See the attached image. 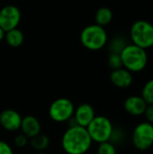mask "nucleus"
<instances>
[{
  "label": "nucleus",
  "instance_id": "b1692460",
  "mask_svg": "<svg viewBox=\"0 0 153 154\" xmlns=\"http://www.w3.org/2000/svg\"><path fill=\"white\" fill-rule=\"evenodd\" d=\"M5 32L0 27V42L5 39Z\"/></svg>",
  "mask_w": 153,
  "mask_h": 154
},
{
  "label": "nucleus",
  "instance_id": "f8f14e48",
  "mask_svg": "<svg viewBox=\"0 0 153 154\" xmlns=\"http://www.w3.org/2000/svg\"><path fill=\"white\" fill-rule=\"evenodd\" d=\"M148 104L142 97V96H131L124 101V107L127 114L133 116H142L145 112Z\"/></svg>",
  "mask_w": 153,
  "mask_h": 154
},
{
  "label": "nucleus",
  "instance_id": "6e6552de",
  "mask_svg": "<svg viewBox=\"0 0 153 154\" xmlns=\"http://www.w3.org/2000/svg\"><path fill=\"white\" fill-rule=\"evenodd\" d=\"M21 21V12L14 5H7L0 9V27L7 32L17 28Z\"/></svg>",
  "mask_w": 153,
  "mask_h": 154
},
{
  "label": "nucleus",
  "instance_id": "9d476101",
  "mask_svg": "<svg viewBox=\"0 0 153 154\" xmlns=\"http://www.w3.org/2000/svg\"><path fill=\"white\" fill-rule=\"evenodd\" d=\"M95 109L94 107L87 103L79 105L74 111L73 117L76 120L78 125L87 128V126L95 118Z\"/></svg>",
  "mask_w": 153,
  "mask_h": 154
},
{
  "label": "nucleus",
  "instance_id": "f257e3e1",
  "mask_svg": "<svg viewBox=\"0 0 153 154\" xmlns=\"http://www.w3.org/2000/svg\"><path fill=\"white\" fill-rule=\"evenodd\" d=\"M92 143L87 128L79 125L69 127L61 139V146L68 154H85L90 149Z\"/></svg>",
  "mask_w": 153,
  "mask_h": 154
},
{
  "label": "nucleus",
  "instance_id": "aec40b11",
  "mask_svg": "<svg viewBox=\"0 0 153 154\" xmlns=\"http://www.w3.org/2000/svg\"><path fill=\"white\" fill-rule=\"evenodd\" d=\"M108 65L112 69H117L123 68L122 59L119 53H111L108 58Z\"/></svg>",
  "mask_w": 153,
  "mask_h": 154
},
{
  "label": "nucleus",
  "instance_id": "0eeeda50",
  "mask_svg": "<svg viewBox=\"0 0 153 154\" xmlns=\"http://www.w3.org/2000/svg\"><path fill=\"white\" fill-rule=\"evenodd\" d=\"M132 141L137 150H149L153 145V124L145 121L137 125L133 132Z\"/></svg>",
  "mask_w": 153,
  "mask_h": 154
},
{
  "label": "nucleus",
  "instance_id": "5701e85b",
  "mask_svg": "<svg viewBox=\"0 0 153 154\" xmlns=\"http://www.w3.org/2000/svg\"><path fill=\"white\" fill-rule=\"evenodd\" d=\"M143 115L145 116L147 122L153 124V105H148L147 106Z\"/></svg>",
  "mask_w": 153,
  "mask_h": 154
},
{
  "label": "nucleus",
  "instance_id": "4be33fe9",
  "mask_svg": "<svg viewBox=\"0 0 153 154\" xmlns=\"http://www.w3.org/2000/svg\"><path fill=\"white\" fill-rule=\"evenodd\" d=\"M0 154H14V152L7 143L0 141Z\"/></svg>",
  "mask_w": 153,
  "mask_h": 154
},
{
  "label": "nucleus",
  "instance_id": "a211bd4d",
  "mask_svg": "<svg viewBox=\"0 0 153 154\" xmlns=\"http://www.w3.org/2000/svg\"><path fill=\"white\" fill-rule=\"evenodd\" d=\"M128 43L123 37H115L110 44L111 48V53H119L123 51V49L127 45Z\"/></svg>",
  "mask_w": 153,
  "mask_h": 154
},
{
  "label": "nucleus",
  "instance_id": "2eb2a0df",
  "mask_svg": "<svg viewBox=\"0 0 153 154\" xmlns=\"http://www.w3.org/2000/svg\"><path fill=\"white\" fill-rule=\"evenodd\" d=\"M113 20V12L109 7H100L95 14L96 23L101 26H106L109 24Z\"/></svg>",
  "mask_w": 153,
  "mask_h": 154
},
{
  "label": "nucleus",
  "instance_id": "39448f33",
  "mask_svg": "<svg viewBox=\"0 0 153 154\" xmlns=\"http://www.w3.org/2000/svg\"><path fill=\"white\" fill-rule=\"evenodd\" d=\"M87 130L93 142L101 143L110 140L114 126L107 117L96 116L91 123L87 126Z\"/></svg>",
  "mask_w": 153,
  "mask_h": 154
},
{
  "label": "nucleus",
  "instance_id": "393cba45",
  "mask_svg": "<svg viewBox=\"0 0 153 154\" xmlns=\"http://www.w3.org/2000/svg\"><path fill=\"white\" fill-rule=\"evenodd\" d=\"M36 154H47V153H44V152H38V153Z\"/></svg>",
  "mask_w": 153,
  "mask_h": 154
},
{
  "label": "nucleus",
  "instance_id": "f03ea898",
  "mask_svg": "<svg viewBox=\"0 0 153 154\" xmlns=\"http://www.w3.org/2000/svg\"><path fill=\"white\" fill-rule=\"evenodd\" d=\"M123 67L132 73L142 71L149 60L147 50L133 43H128L120 52Z\"/></svg>",
  "mask_w": 153,
  "mask_h": 154
},
{
  "label": "nucleus",
  "instance_id": "20e7f679",
  "mask_svg": "<svg viewBox=\"0 0 153 154\" xmlns=\"http://www.w3.org/2000/svg\"><path fill=\"white\" fill-rule=\"evenodd\" d=\"M132 43L145 50L153 47V24L145 20H138L130 29Z\"/></svg>",
  "mask_w": 153,
  "mask_h": 154
},
{
  "label": "nucleus",
  "instance_id": "4468645a",
  "mask_svg": "<svg viewBox=\"0 0 153 154\" xmlns=\"http://www.w3.org/2000/svg\"><path fill=\"white\" fill-rule=\"evenodd\" d=\"M5 39L6 42L8 43V45H10L11 47L16 48L23 44V42L24 41V35L20 29L14 28V29L5 32Z\"/></svg>",
  "mask_w": 153,
  "mask_h": 154
},
{
  "label": "nucleus",
  "instance_id": "423d86ee",
  "mask_svg": "<svg viewBox=\"0 0 153 154\" xmlns=\"http://www.w3.org/2000/svg\"><path fill=\"white\" fill-rule=\"evenodd\" d=\"M75 106L71 100L66 97H60L54 100L49 108L50 119L57 123L67 122L74 115Z\"/></svg>",
  "mask_w": 153,
  "mask_h": 154
},
{
  "label": "nucleus",
  "instance_id": "6ab92c4d",
  "mask_svg": "<svg viewBox=\"0 0 153 154\" xmlns=\"http://www.w3.org/2000/svg\"><path fill=\"white\" fill-rule=\"evenodd\" d=\"M97 154H116V148L110 141L99 143L97 148Z\"/></svg>",
  "mask_w": 153,
  "mask_h": 154
},
{
  "label": "nucleus",
  "instance_id": "ddd939ff",
  "mask_svg": "<svg viewBox=\"0 0 153 154\" xmlns=\"http://www.w3.org/2000/svg\"><path fill=\"white\" fill-rule=\"evenodd\" d=\"M20 129L22 134L28 138H32L41 133V124L35 116H26L22 119Z\"/></svg>",
  "mask_w": 153,
  "mask_h": 154
},
{
  "label": "nucleus",
  "instance_id": "7ed1b4c3",
  "mask_svg": "<svg viewBox=\"0 0 153 154\" xmlns=\"http://www.w3.org/2000/svg\"><path fill=\"white\" fill-rule=\"evenodd\" d=\"M108 41L106 29L96 23L86 26L80 33L82 45L90 51H98L104 48Z\"/></svg>",
  "mask_w": 153,
  "mask_h": 154
},
{
  "label": "nucleus",
  "instance_id": "dca6fc26",
  "mask_svg": "<svg viewBox=\"0 0 153 154\" xmlns=\"http://www.w3.org/2000/svg\"><path fill=\"white\" fill-rule=\"evenodd\" d=\"M30 144L32 148L37 152H43L46 150L50 144V139L46 134H39L32 138H30Z\"/></svg>",
  "mask_w": 153,
  "mask_h": 154
},
{
  "label": "nucleus",
  "instance_id": "412c9836",
  "mask_svg": "<svg viewBox=\"0 0 153 154\" xmlns=\"http://www.w3.org/2000/svg\"><path fill=\"white\" fill-rule=\"evenodd\" d=\"M27 143H28V137L23 134H20L16 135L14 138V145L18 148L25 147L27 145Z\"/></svg>",
  "mask_w": 153,
  "mask_h": 154
},
{
  "label": "nucleus",
  "instance_id": "1a4fd4ad",
  "mask_svg": "<svg viewBox=\"0 0 153 154\" xmlns=\"http://www.w3.org/2000/svg\"><path fill=\"white\" fill-rule=\"evenodd\" d=\"M23 117L21 115L13 109H5L0 114V125L1 126L10 132L17 131L21 127Z\"/></svg>",
  "mask_w": 153,
  "mask_h": 154
},
{
  "label": "nucleus",
  "instance_id": "9b49d317",
  "mask_svg": "<svg viewBox=\"0 0 153 154\" xmlns=\"http://www.w3.org/2000/svg\"><path fill=\"white\" fill-rule=\"evenodd\" d=\"M110 80L116 88H127L133 84V76L131 71L123 67L117 69H113L110 74Z\"/></svg>",
  "mask_w": 153,
  "mask_h": 154
},
{
  "label": "nucleus",
  "instance_id": "f3484780",
  "mask_svg": "<svg viewBox=\"0 0 153 154\" xmlns=\"http://www.w3.org/2000/svg\"><path fill=\"white\" fill-rule=\"evenodd\" d=\"M141 96L148 105H153V79L144 84Z\"/></svg>",
  "mask_w": 153,
  "mask_h": 154
}]
</instances>
